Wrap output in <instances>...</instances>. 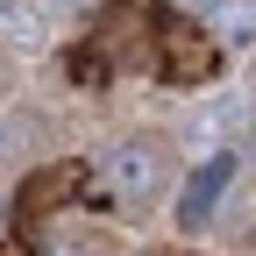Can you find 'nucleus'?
Returning <instances> with one entry per match:
<instances>
[{"label":"nucleus","mask_w":256,"mask_h":256,"mask_svg":"<svg viewBox=\"0 0 256 256\" xmlns=\"http://www.w3.org/2000/svg\"><path fill=\"white\" fill-rule=\"evenodd\" d=\"M100 178H107V192L114 200H150L156 185H164V156H156L150 142H121V150H107V164H100Z\"/></svg>","instance_id":"f257e3e1"},{"label":"nucleus","mask_w":256,"mask_h":256,"mask_svg":"<svg viewBox=\"0 0 256 256\" xmlns=\"http://www.w3.org/2000/svg\"><path fill=\"white\" fill-rule=\"evenodd\" d=\"M220 185H228V156H214V164L185 185V200H178V220H185V228H206V214H214V200H220Z\"/></svg>","instance_id":"f03ea898"},{"label":"nucleus","mask_w":256,"mask_h":256,"mask_svg":"<svg viewBox=\"0 0 256 256\" xmlns=\"http://www.w3.org/2000/svg\"><path fill=\"white\" fill-rule=\"evenodd\" d=\"M214 22L228 28L235 43H249V36H256V0H220V8H214Z\"/></svg>","instance_id":"7ed1b4c3"}]
</instances>
